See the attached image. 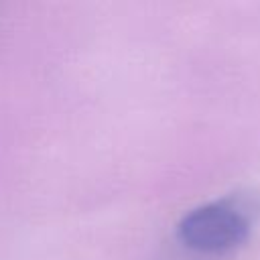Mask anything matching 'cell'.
Returning a JSON list of instances; mask_svg holds the SVG:
<instances>
[{
	"instance_id": "cell-1",
	"label": "cell",
	"mask_w": 260,
	"mask_h": 260,
	"mask_svg": "<svg viewBox=\"0 0 260 260\" xmlns=\"http://www.w3.org/2000/svg\"><path fill=\"white\" fill-rule=\"evenodd\" d=\"M248 211L234 201H213L189 211L177 228L179 240L199 254H223L246 240Z\"/></svg>"
}]
</instances>
